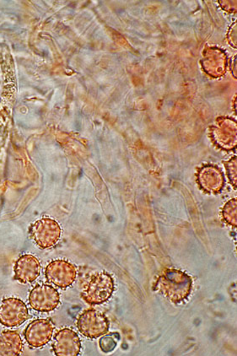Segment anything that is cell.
<instances>
[{
    "instance_id": "14",
    "label": "cell",
    "mask_w": 237,
    "mask_h": 356,
    "mask_svg": "<svg viewBox=\"0 0 237 356\" xmlns=\"http://www.w3.org/2000/svg\"><path fill=\"white\" fill-rule=\"evenodd\" d=\"M117 346V342L114 341V339L112 338V336H109V342L108 341V339L106 337L102 339L100 341V346L104 351L106 350V348L108 347L109 352L112 351L114 348ZM108 350V349H106Z\"/></svg>"
},
{
    "instance_id": "13",
    "label": "cell",
    "mask_w": 237,
    "mask_h": 356,
    "mask_svg": "<svg viewBox=\"0 0 237 356\" xmlns=\"http://www.w3.org/2000/svg\"><path fill=\"white\" fill-rule=\"evenodd\" d=\"M236 207L237 201L236 199H232L227 202L222 211L224 220L233 227H236L237 225Z\"/></svg>"
},
{
    "instance_id": "8",
    "label": "cell",
    "mask_w": 237,
    "mask_h": 356,
    "mask_svg": "<svg viewBox=\"0 0 237 356\" xmlns=\"http://www.w3.org/2000/svg\"><path fill=\"white\" fill-rule=\"evenodd\" d=\"M54 325L50 319H37L31 322L25 331V338L31 347L41 348L53 337Z\"/></svg>"
},
{
    "instance_id": "9",
    "label": "cell",
    "mask_w": 237,
    "mask_h": 356,
    "mask_svg": "<svg viewBox=\"0 0 237 356\" xmlns=\"http://www.w3.org/2000/svg\"><path fill=\"white\" fill-rule=\"evenodd\" d=\"M53 349L57 356H77L81 350V339L70 328H63L55 336Z\"/></svg>"
},
{
    "instance_id": "15",
    "label": "cell",
    "mask_w": 237,
    "mask_h": 356,
    "mask_svg": "<svg viewBox=\"0 0 237 356\" xmlns=\"http://www.w3.org/2000/svg\"><path fill=\"white\" fill-rule=\"evenodd\" d=\"M229 165H230V169L228 168L229 177H230L231 183L236 188V162H235V161L229 162Z\"/></svg>"
},
{
    "instance_id": "6",
    "label": "cell",
    "mask_w": 237,
    "mask_h": 356,
    "mask_svg": "<svg viewBox=\"0 0 237 356\" xmlns=\"http://www.w3.org/2000/svg\"><path fill=\"white\" fill-rule=\"evenodd\" d=\"M29 303L34 310L41 312H53L60 303V295L53 286L47 284L35 286L29 296Z\"/></svg>"
},
{
    "instance_id": "10",
    "label": "cell",
    "mask_w": 237,
    "mask_h": 356,
    "mask_svg": "<svg viewBox=\"0 0 237 356\" xmlns=\"http://www.w3.org/2000/svg\"><path fill=\"white\" fill-rule=\"evenodd\" d=\"M41 274V264L33 255L25 254L15 263V280L22 284L35 282Z\"/></svg>"
},
{
    "instance_id": "11",
    "label": "cell",
    "mask_w": 237,
    "mask_h": 356,
    "mask_svg": "<svg viewBox=\"0 0 237 356\" xmlns=\"http://www.w3.org/2000/svg\"><path fill=\"white\" fill-rule=\"evenodd\" d=\"M199 181L205 192L218 193L224 187V177L219 169L206 167L201 170Z\"/></svg>"
},
{
    "instance_id": "7",
    "label": "cell",
    "mask_w": 237,
    "mask_h": 356,
    "mask_svg": "<svg viewBox=\"0 0 237 356\" xmlns=\"http://www.w3.org/2000/svg\"><path fill=\"white\" fill-rule=\"evenodd\" d=\"M76 275V266L66 260H54L46 268L47 282L62 289L72 286Z\"/></svg>"
},
{
    "instance_id": "3",
    "label": "cell",
    "mask_w": 237,
    "mask_h": 356,
    "mask_svg": "<svg viewBox=\"0 0 237 356\" xmlns=\"http://www.w3.org/2000/svg\"><path fill=\"white\" fill-rule=\"evenodd\" d=\"M61 233L60 225L57 221L46 217L35 221L30 229L31 238L42 249L55 246L60 239Z\"/></svg>"
},
{
    "instance_id": "5",
    "label": "cell",
    "mask_w": 237,
    "mask_h": 356,
    "mask_svg": "<svg viewBox=\"0 0 237 356\" xmlns=\"http://www.w3.org/2000/svg\"><path fill=\"white\" fill-rule=\"evenodd\" d=\"M29 316L28 308L21 299H5L0 305V323L3 326L18 327L25 323Z\"/></svg>"
},
{
    "instance_id": "12",
    "label": "cell",
    "mask_w": 237,
    "mask_h": 356,
    "mask_svg": "<svg viewBox=\"0 0 237 356\" xmlns=\"http://www.w3.org/2000/svg\"><path fill=\"white\" fill-rule=\"evenodd\" d=\"M21 336L14 331L0 333V356H18L22 353Z\"/></svg>"
},
{
    "instance_id": "1",
    "label": "cell",
    "mask_w": 237,
    "mask_h": 356,
    "mask_svg": "<svg viewBox=\"0 0 237 356\" xmlns=\"http://www.w3.org/2000/svg\"><path fill=\"white\" fill-rule=\"evenodd\" d=\"M193 282L186 273L170 268L165 270L155 284V290L172 303H180L191 294Z\"/></svg>"
},
{
    "instance_id": "2",
    "label": "cell",
    "mask_w": 237,
    "mask_h": 356,
    "mask_svg": "<svg viewBox=\"0 0 237 356\" xmlns=\"http://www.w3.org/2000/svg\"><path fill=\"white\" fill-rule=\"evenodd\" d=\"M114 289L113 277L106 272L99 273L90 280L82 296L90 305H101L110 299Z\"/></svg>"
},
{
    "instance_id": "4",
    "label": "cell",
    "mask_w": 237,
    "mask_h": 356,
    "mask_svg": "<svg viewBox=\"0 0 237 356\" xmlns=\"http://www.w3.org/2000/svg\"><path fill=\"white\" fill-rule=\"evenodd\" d=\"M77 326L86 338L97 339L108 334L109 321L101 312L94 309L86 310L78 319Z\"/></svg>"
}]
</instances>
